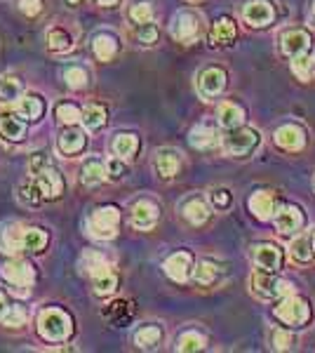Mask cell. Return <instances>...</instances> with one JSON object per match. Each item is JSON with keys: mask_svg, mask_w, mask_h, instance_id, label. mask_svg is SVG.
I'll use <instances>...</instances> for the list:
<instances>
[{"mask_svg": "<svg viewBox=\"0 0 315 353\" xmlns=\"http://www.w3.org/2000/svg\"><path fill=\"white\" fill-rule=\"evenodd\" d=\"M283 52L289 57V59H296V57H303L308 54V50H311L313 45V38L308 31H303V28H292L283 36Z\"/></svg>", "mask_w": 315, "mask_h": 353, "instance_id": "9a60e30c", "label": "cell"}, {"mask_svg": "<svg viewBox=\"0 0 315 353\" xmlns=\"http://www.w3.org/2000/svg\"><path fill=\"white\" fill-rule=\"evenodd\" d=\"M61 78H64V83L71 90H83V88H88V83H90V73L85 71L83 66H66Z\"/></svg>", "mask_w": 315, "mask_h": 353, "instance_id": "f35d334b", "label": "cell"}, {"mask_svg": "<svg viewBox=\"0 0 315 353\" xmlns=\"http://www.w3.org/2000/svg\"><path fill=\"white\" fill-rule=\"evenodd\" d=\"M19 198L24 201L26 205H40L45 201V196H43V191H40V186L36 184V179H28L26 184H21L19 186Z\"/></svg>", "mask_w": 315, "mask_h": 353, "instance_id": "b9f144b4", "label": "cell"}, {"mask_svg": "<svg viewBox=\"0 0 315 353\" xmlns=\"http://www.w3.org/2000/svg\"><path fill=\"white\" fill-rule=\"evenodd\" d=\"M261 141V134L252 128H233L228 130V134L223 137V149H226L231 156H247L259 146Z\"/></svg>", "mask_w": 315, "mask_h": 353, "instance_id": "5b68a950", "label": "cell"}, {"mask_svg": "<svg viewBox=\"0 0 315 353\" xmlns=\"http://www.w3.org/2000/svg\"><path fill=\"white\" fill-rule=\"evenodd\" d=\"M276 144L280 149L285 151H301L306 146V132H303L301 125H294V123H287L283 128L276 130Z\"/></svg>", "mask_w": 315, "mask_h": 353, "instance_id": "2e32d148", "label": "cell"}, {"mask_svg": "<svg viewBox=\"0 0 315 353\" xmlns=\"http://www.w3.org/2000/svg\"><path fill=\"white\" fill-rule=\"evenodd\" d=\"M276 226L283 236H289V233L299 231L303 226V214L296 205H285L283 210L276 214Z\"/></svg>", "mask_w": 315, "mask_h": 353, "instance_id": "ffe728a7", "label": "cell"}, {"mask_svg": "<svg viewBox=\"0 0 315 353\" xmlns=\"http://www.w3.org/2000/svg\"><path fill=\"white\" fill-rule=\"evenodd\" d=\"M273 17H276V10H273V5L268 0H250L243 8V19L254 28L268 26L273 21Z\"/></svg>", "mask_w": 315, "mask_h": 353, "instance_id": "5bb4252c", "label": "cell"}, {"mask_svg": "<svg viewBox=\"0 0 315 353\" xmlns=\"http://www.w3.org/2000/svg\"><path fill=\"white\" fill-rule=\"evenodd\" d=\"M31 176L36 179L40 191H43L45 201H54V198H59L61 193H64V176L59 174V170H57L52 163H45L43 168L36 170Z\"/></svg>", "mask_w": 315, "mask_h": 353, "instance_id": "52a82bcc", "label": "cell"}, {"mask_svg": "<svg viewBox=\"0 0 315 353\" xmlns=\"http://www.w3.org/2000/svg\"><path fill=\"white\" fill-rule=\"evenodd\" d=\"M216 121L226 130L240 128L245 121V111L238 104H233V101H223V104H219V111H216Z\"/></svg>", "mask_w": 315, "mask_h": 353, "instance_id": "4316f807", "label": "cell"}, {"mask_svg": "<svg viewBox=\"0 0 315 353\" xmlns=\"http://www.w3.org/2000/svg\"><path fill=\"white\" fill-rule=\"evenodd\" d=\"M92 52L99 61H111L118 54V41L111 33H96L92 38Z\"/></svg>", "mask_w": 315, "mask_h": 353, "instance_id": "d4e9b609", "label": "cell"}, {"mask_svg": "<svg viewBox=\"0 0 315 353\" xmlns=\"http://www.w3.org/2000/svg\"><path fill=\"white\" fill-rule=\"evenodd\" d=\"M193 278H196V283L203 288L214 285L216 278H219V266H216L214 261H200L196 269H193Z\"/></svg>", "mask_w": 315, "mask_h": 353, "instance_id": "8d00e7d4", "label": "cell"}, {"mask_svg": "<svg viewBox=\"0 0 315 353\" xmlns=\"http://www.w3.org/2000/svg\"><path fill=\"white\" fill-rule=\"evenodd\" d=\"M48 243H50L48 231L36 229V226H28V229H26V233H24V252L40 254V252H45V250H48Z\"/></svg>", "mask_w": 315, "mask_h": 353, "instance_id": "4dcf8cb0", "label": "cell"}, {"mask_svg": "<svg viewBox=\"0 0 315 353\" xmlns=\"http://www.w3.org/2000/svg\"><path fill=\"white\" fill-rule=\"evenodd\" d=\"M254 264L263 271H273L276 273L283 266V252H280L278 245L263 243L254 248Z\"/></svg>", "mask_w": 315, "mask_h": 353, "instance_id": "ac0fdd59", "label": "cell"}, {"mask_svg": "<svg viewBox=\"0 0 315 353\" xmlns=\"http://www.w3.org/2000/svg\"><path fill=\"white\" fill-rule=\"evenodd\" d=\"M153 168H156L158 176H163V179H172V176H176V172H179V168H181V153L174 151V149L156 151Z\"/></svg>", "mask_w": 315, "mask_h": 353, "instance_id": "e0dca14e", "label": "cell"}, {"mask_svg": "<svg viewBox=\"0 0 315 353\" xmlns=\"http://www.w3.org/2000/svg\"><path fill=\"white\" fill-rule=\"evenodd\" d=\"M128 17H130V21L134 26L151 24V21H153V8H151V3H146V0H139V3H134L128 10Z\"/></svg>", "mask_w": 315, "mask_h": 353, "instance_id": "ab89813d", "label": "cell"}, {"mask_svg": "<svg viewBox=\"0 0 315 353\" xmlns=\"http://www.w3.org/2000/svg\"><path fill=\"white\" fill-rule=\"evenodd\" d=\"M73 45H76L73 33L66 31L64 26H54L48 31V48L52 50V52H71Z\"/></svg>", "mask_w": 315, "mask_h": 353, "instance_id": "f1b7e54d", "label": "cell"}, {"mask_svg": "<svg viewBox=\"0 0 315 353\" xmlns=\"http://www.w3.org/2000/svg\"><path fill=\"white\" fill-rule=\"evenodd\" d=\"M54 116L61 125H78L83 121V111L76 104H57Z\"/></svg>", "mask_w": 315, "mask_h": 353, "instance_id": "60d3db41", "label": "cell"}, {"mask_svg": "<svg viewBox=\"0 0 315 353\" xmlns=\"http://www.w3.org/2000/svg\"><path fill=\"white\" fill-rule=\"evenodd\" d=\"M134 36L141 45H156L158 43V26L153 24V21L151 24H141V26H136Z\"/></svg>", "mask_w": 315, "mask_h": 353, "instance_id": "7dc6e473", "label": "cell"}, {"mask_svg": "<svg viewBox=\"0 0 315 353\" xmlns=\"http://www.w3.org/2000/svg\"><path fill=\"white\" fill-rule=\"evenodd\" d=\"M170 33L179 43H193L200 36V17L196 12H176L170 24Z\"/></svg>", "mask_w": 315, "mask_h": 353, "instance_id": "ba28073f", "label": "cell"}, {"mask_svg": "<svg viewBox=\"0 0 315 353\" xmlns=\"http://www.w3.org/2000/svg\"><path fill=\"white\" fill-rule=\"evenodd\" d=\"M108 121V116H106V109L104 106H99V104H90V106H85L83 109V128L85 130H90V132H94V130H101L106 125Z\"/></svg>", "mask_w": 315, "mask_h": 353, "instance_id": "1f68e13d", "label": "cell"}, {"mask_svg": "<svg viewBox=\"0 0 315 353\" xmlns=\"http://www.w3.org/2000/svg\"><path fill=\"white\" fill-rule=\"evenodd\" d=\"M24 233L26 226L19 221H8L0 226V250L8 254L24 252Z\"/></svg>", "mask_w": 315, "mask_h": 353, "instance_id": "4fadbf2b", "label": "cell"}, {"mask_svg": "<svg viewBox=\"0 0 315 353\" xmlns=\"http://www.w3.org/2000/svg\"><path fill=\"white\" fill-rule=\"evenodd\" d=\"M226 88V71L219 66H210L205 68L198 76V92L205 97V99H214L219 97Z\"/></svg>", "mask_w": 315, "mask_h": 353, "instance_id": "30bf717a", "label": "cell"}, {"mask_svg": "<svg viewBox=\"0 0 315 353\" xmlns=\"http://www.w3.org/2000/svg\"><path fill=\"white\" fill-rule=\"evenodd\" d=\"M3 278L10 283L12 288L19 290L21 294H28V290H31V285L36 283V269H33L31 264H28L26 259H10L3 264Z\"/></svg>", "mask_w": 315, "mask_h": 353, "instance_id": "8992f818", "label": "cell"}, {"mask_svg": "<svg viewBox=\"0 0 315 353\" xmlns=\"http://www.w3.org/2000/svg\"><path fill=\"white\" fill-rule=\"evenodd\" d=\"M271 341H273V349L276 351H292L296 346V337L289 332V330H276Z\"/></svg>", "mask_w": 315, "mask_h": 353, "instance_id": "f6af8a7d", "label": "cell"}, {"mask_svg": "<svg viewBox=\"0 0 315 353\" xmlns=\"http://www.w3.org/2000/svg\"><path fill=\"white\" fill-rule=\"evenodd\" d=\"M313 254H315V236H313Z\"/></svg>", "mask_w": 315, "mask_h": 353, "instance_id": "9f6ffc18", "label": "cell"}, {"mask_svg": "<svg viewBox=\"0 0 315 353\" xmlns=\"http://www.w3.org/2000/svg\"><path fill=\"white\" fill-rule=\"evenodd\" d=\"M88 229L99 241L116 238L120 229V210L116 205H101V208H96L88 219Z\"/></svg>", "mask_w": 315, "mask_h": 353, "instance_id": "7a4b0ae2", "label": "cell"}, {"mask_svg": "<svg viewBox=\"0 0 315 353\" xmlns=\"http://www.w3.org/2000/svg\"><path fill=\"white\" fill-rule=\"evenodd\" d=\"M26 318H28V311L24 309V306H12L8 313V318H5V325L8 327H21L26 325Z\"/></svg>", "mask_w": 315, "mask_h": 353, "instance_id": "c3c4849f", "label": "cell"}, {"mask_svg": "<svg viewBox=\"0 0 315 353\" xmlns=\"http://www.w3.org/2000/svg\"><path fill=\"white\" fill-rule=\"evenodd\" d=\"M231 193H228L226 189H214L210 193V203L214 205L216 210H228L231 208Z\"/></svg>", "mask_w": 315, "mask_h": 353, "instance_id": "681fc988", "label": "cell"}, {"mask_svg": "<svg viewBox=\"0 0 315 353\" xmlns=\"http://www.w3.org/2000/svg\"><path fill=\"white\" fill-rule=\"evenodd\" d=\"M233 41H236V24H233V19H228V17L216 19L210 31V43L212 45H231Z\"/></svg>", "mask_w": 315, "mask_h": 353, "instance_id": "cb8c5ba5", "label": "cell"}, {"mask_svg": "<svg viewBox=\"0 0 315 353\" xmlns=\"http://www.w3.org/2000/svg\"><path fill=\"white\" fill-rule=\"evenodd\" d=\"M273 210H276V198L271 191H256L250 196V212L256 219H271Z\"/></svg>", "mask_w": 315, "mask_h": 353, "instance_id": "44dd1931", "label": "cell"}, {"mask_svg": "<svg viewBox=\"0 0 315 353\" xmlns=\"http://www.w3.org/2000/svg\"><path fill=\"white\" fill-rule=\"evenodd\" d=\"M313 68H315V59H311L308 54L292 59V71H294V76L299 78V81H311Z\"/></svg>", "mask_w": 315, "mask_h": 353, "instance_id": "7bdbcfd3", "label": "cell"}, {"mask_svg": "<svg viewBox=\"0 0 315 353\" xmlns=\"http://www.w3.org/2000/svg\"><path fill=\"white\" fill-rule=\"evenodd\" d=\"M188 141H191L193 149L207 151L219 144V134H216V130L210 128V125H196V128L191 130V134H188Z\"/></svg>", "mask_w": 315, "mask_h": 353, "instance_id": "7402d4cb", "label": "cell"}, {"mask_svg": "<svg viewBox=\"0 0 315 353\" xmlns=\"http://www.w3.org/2000/svg\"><path fill=\"white\" fill-rule=\"evenodd\" d=\"M163 327L160 325H141L139 330L134 332V344L139 346V349H146V351H151V349H158L160 344H163Z\"/></svg>", "mask_w": 315, "mask_h": 353, "instance_id": "484cf974", "label": "cell"}, {"mask_svg": "<svg viewBox=\"0 0 315 353\" xmlns=\"http://www.w3.org/2000/svg\"><path fill=\"white\" fill-rule=\"evenodd\" d=\"M96 3H99L101 8H113V5H118V0H96Z\"/></svg>", "mask_w": 315, "mask_h": 353, "instance_id": "f5cc1de1", "label": "cell"}, {"mask_svg": "<svg viewBox=\"0 0 315 353\" xmlns=\"http://www.w3.org/2000/svg\"><path fill=\"white\" fill-rule=\"evenodd\" d=\"M252 290H254V294H259L261 299H276V297H285V294L294 292L292 283L283 281V278H276L273 271H263V269L252 273Z\"/></svg>", "mask_w": 315, "mask_h": 353, "instance_id": "277c9868", "label": "cell"}, {"mask_svg": "<svg viewBox=\"0 0 315 353\" xmlns=\"http://www.w3.org/2000/svg\"><path fill=\"white\" fill-rule=\"evenodd\" d=\"M313 21H315V3H313Z\"/></svg>", "mask_w": 315, "mask_h": 353, "instance_id": "11a10c76", "label": "cell"}, {"mask_svg": "<svg viewBox=\"0 0 315 353\" xmlns=\"http://www.w3.org/2000/svg\"><path fill=\"white\" fill-rule=\"evenodd\" d=\"M205 344H207L205 334H200L198 330H186V332H181L179 339H176V351L193 353V351L205 349Z\"/></svg>", "mask_w": 315, "mask_h": 353, "instance_id": "d590c367", "label": "cell"}, {"mask_svg": "<svg viewBox=\"0 0 315 353\" xmlns=\"http://www.w3.org/2000/svg\"><path fill=\"white\" fill-rule=\"evenodd\" d=\"M80 266H83V269L90 273V276H94V273H99V271L111 269V266H108V261L101 257V254H96V252H88V254H85L83 261H80Z\"/></svg>", "mask_w": 315, "mask_h": 353, "instance_id": "ee69618b", "label": "cell"}, {"mask_svg": "<svg viewBox=\"0 0 315 353\" xmlns=\"http://www.w3.org/2000/svg\"><path fill=\"white\" fill-rule=\"evenodd\" d=\"M21 99V83L14 76H0V104L10 106Z\"/></svg>", "mask_w": 315, "mask_h": 353, "instance_id": "d6a6232c", "label": "cell"}, {"mask_svg": "<svg viewBox=\"0 0 315 353\" xmlns=\"http://www.w3.org/2000/svg\"><path fill=\"white\" fill-rule=\"evenodd\" d=\"M104 179H108L106 174V163H101L99 158H88L80 168V181L85 186H96L101 184Z\"/></svg>", "mask_w": 315, "mask_h": 353, "instance_id": "603a6c76", "label": "cell"}, {"mask_svg": "<svg viewBox=\"0 0 315 353\" xmlns=\"http://www.w3.org/2000/svg\"><path fill=\"white\" fill-rule=\"evenodd\" d=\"M45 113V101L38 94H26L19 99V116L26 121H40V116Z\"/></svg>", "mask_w": 315, "mask_h": 353, "instance_id": "836d02e7", "label": "cell"}, {"mask_svg": "<svg viewBox=\"0 0 315 353\" xmlns=\"http://www.w3.org/2000/svg\"><path fill=\"white\" fill-rule=\"evenodd\" d=\"M181 212H184L188 224H193V226H203L205 221L210 219L207 203L200 201V198H188V201L184 203V208H181Z\"/></svg>", "mask_w": 315, "mask_h": 353, "instance_id": "83f0119b", "label": "cell"}, {"mask_svg": "<svg viewBox=\"0 0 315 353\" xmlns=\"http://www.w3.org/2000/svg\"><path fill=\"white\" fill-rule=\"evenodd\" d=\"M163 269L174 283H186L188 278H191V273H193V254L186 252V250L170 254V257L165 259Z\"/></svg>", "mask_w": 315, "mask_h": 353, "instance_id": "7c38bea8", "label": "cell"}, {"mask_svg": "<svg viewBox=\"0 0 315 353\" xmlns=\"http://www.w3.org/2000/svg\"><path fill=\"white\" fill-rule=\"evenodd\" d=\"M92 283H94V292H96V294H101V297H108V294L116 292V288H118V276H116V271L106 269V271L94 273V276H92Z\"/></svg>", "mask_w": 315, "mask_h": 353, "instance_id": "e575fe53", "label": "cell"}, {"mask_svg": "<svg viewBox=\"0 0 315 353\" xmlns=\"http://www.w3.org/2000/svg\"><path fill=\"white\" fill-rule=\"evenodd\" d=\"M78 3H80V0H68V5H73V8H76Z\"/></svg>", "mask_w": 315, "mask_h": 353, "instance_id": "db71d44e", "label": "cell"}, {"mask_svg": "<svg viewBox=\"0 0 315 353\" xmlns=\"http://www.w3.org/2000/svg\"><path fill=\"white\" fill-rule=\"evenodd\" d=\"M276 318L283 321L285 325H294V327L306 325L308 318H311V306H308L306 299L296 297L294 292L285 294V297H280L276 306Z\"/></svg>", "mask_w": 315, "mask_h": 353, "instance_id": "3957f363", "label": "cell"}, {"mask_svg": "<svg viewBox=\"0 0 315 353\" xmlns=\"http://www.w3.org/2000/svg\"><path fill=\"white\" fill-rule=\"evenodd\" d=\"M19 10L26 17H36L43 12V0H19Z\"/></svg>", "mask_w": 315, "mask_h": 353, "instance_id": "f907efd6", "label": "cell"}, {"mask_svg": "<svg viewBox=\"0 0 315 353\" xmlns=\"http://www.w3.org/2000/svg\"><path fill=\"white\" fill-rule=\"evenodd\" d=\"M111 151H113V156H120V158H132L136 151H139V139H136L134 134H130V132H123V134H116L113 137V141H111Z\"/></svg>", "mask_w": 315, "mask_h": 353, "instance_id": "f546056e", "label": "cell"}, {"mask_svg": "<svg viewBox=\"0 0 315 353\" xmlns=\"http://www.w3.org/2000/svg\"><path fill=\"white\" fill-rule=\"evenodd\" d=\"M106 174H108V179H113V181H120L125 174H128V165H125V158H120V156H111L106 161Z\"/></svg>", "mask_w": 315, "mask_h": 353, "instance_id": "bcb514c9", "label": "cell"}, {"mask_svg": "<svg viewBox=\"0 0 315 353\" xmlns=\"http://www.w3.org/2000/svg\"><path fill=\"white\" fill-rule=\"evenodd\" d=\"M85 146H88V134L80 128H76V125H66V130H61L59 137H57V149L66 158L83 153Z\"/></svg>", "mask_w": 315, "mask_h": 353, "instance_id": "9c48e42d", "label": "cell"}, {"mask_svg": "<svg viewBox=\"0 0 315 353\" xmlns=\"http://www.w3.org/2000/svg\"><path fill=\"white\" fill-rule=\"evenodd\" d=\"M289 254L294 261H301V264H306V261H311L313 257V238L311 236H299L294 238L289 245Z\"/></svg>", "mask_w": 315, "mask_h": 353, "instance_id": "74e56055", "label": "cell"}, {"mask_svg": "<svg viewBox=\"0 0 315 353\" xmlns=\"http://www.w3.org/2000/svg\"><path fill=\"white\" fill-rule=\"evenodd\" d=\"M160 219V208L153 201H136L134 205H132V226L139 231H151L153 226L158 224Z\"/></svg>", "mask_w": 315, "mask_h": 353, "instance_id": "8fae6325", "label": "cell"}, {"mask_svg": "<svg viewBox=\"0 0 315 353\" xmlns=\"http://www.w3.org/2000/svg\"><path fill=\"white\" fill-rule=\"evenodd\" d=\"M38 334L48 341H64L73 334V318L64 309L48 306L38 313Z\"/></svg>", "mask_w": 315, "mask_h": 353, "instance_id": "6da1fadb", "label": "cell"}, {"mask_svg": "<svg viewBox=\"0 0 315 353\" xmlns=\"http://www.w3.org/2000/svg\"><path fill=\"white\" fill-rule=\"evenodd\" d=\"M26 137V123L14 113H0V139L21 141Z\"/></svg>", "mask_w": 315, "mask_h": 353, "instance_id": "d6986e66", "label": "cell"}, {"mask_svg": "<svg viewBox=\"0 0 315 353\" xmlns=\"http://www.w3.org/2000/svg\"><path fill=\"white\" fill-rule=\"evenodd\" d=\"M10 309H12V306H10V301H8V297H5V294H0V323L5 321V318H8V313H10Z\"/></svg>", "mask_w": 315, "mask_h": 353, "instance_id": "816d5d0a", "label": "cell"}]
</instances>
